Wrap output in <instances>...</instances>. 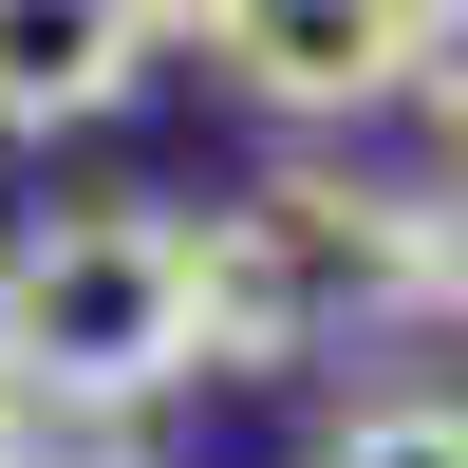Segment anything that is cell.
Here are the masks:
<instances>
[{
    "label": "cell",
    "instance_id": "obj_9",
    "mask_svg": "<svg viewBox=\"0 0 468 468\" xmlns=\"http://www.w3.org/2000/svg\"><path fill=\"white\" fill-rule=\"evenodd\" d=\"M150 19H169V37H207V19H225V0H150Z\"/></svg>",
    "mask_w": 468,
    "mask_h": 468
},
{
    "label": "cell",
    "instance_id": "obj_2",
    "mask_svg": "<svg viewBox=\"0 0 468 468\" xmlns=\"http://www.w3.org/2000/svg\"><path fill=\"white\" fill-rule=\"evenodd\" d=\"M207 375H319L356 337H412V187L375 169H262L187 225Z\"/></svg>",
    "mask_w": 468,
    "mask_h": 468
},
{
    "label": "cell",
    "instance_id": "obj_3",
    "mask_svg": "<svg viewBox=\"0 0 468 468\" xmlns=\"http://www.w3.org/2000/svg\"><path fill=\"white\" fill-rule=\"evenodd\" d=\"M207 57H225V94L282 112V132H356V112L412 94V0H225Z\"/></svg>",
    "mask_w": 468,
    "mask_h": 468
},
{
    "label": "cell",
    "instance_id": "obj_8",
    "mask_svg": "<svg viewBox=\"0 0 468 468\" xmlns=\"http://www.w3.org/2000/svg\"><path fill=\"white\" fill-rule=\"evenodd\" d=\"M0 468H37V394H19V375H0Z\"/></svg>",
    "mask_w": 468,
    "mask_h": 468
},
{
    "label": "cell",
    "instance_id": "obj_7",
    "mask_svg": "<svg viewBox=\"0 0 468 468\" xmlns=\"http://www.w3.org/2000/svg\"><path fill=\"white\" fill-rule=\"evenodd\" d=\"M412 112L468 150V0H412Z\"/></svg>",
    "mask_w": 468,
    "mask_h": 468
},
{
    "label": "cell",
    "instance_id": "obj_4",
    "mask_svg": "<svg viewBox=\"0 0 468 468\" xmlns=\"http://www.w3.org/2000/svg\"><path fill=\"white\" fill-rule=\"evenodd\" d=\"M169 19L150 0H0V132H94L150 94Z\"/></svg>",
    "mask_w": 468,
    "mask_h": 468
},
{
    "label": "cell",
    "instance_id": "obj_1",
    "mask_svg": "<svg viewBox=\"0 0 468 468\" xmlns=\"http://www.w3.org/2000/svg\"><path fill=\"white\" fill-rule=\"evenodd\" d=\"M0 375L37 412H169L207 375L187 207H19L0 225Z\"/></svg>",
    "mask_w": 468,
    "mask_h": 468
},
{
    "label": "cell",
    "instance_id": "obj_5",
    "mask_svg": "<svg viewBox=\"0 0 468 468\" xmlns=\"http://www.w3.org/2000/svg\"><path fill=\"white\" fill-rule=\"evenodd\" d=\"M300 468H468V394H356V412H319Z\"/></svg>",
    "mask_w": 468,
    "mask_h": 468
},
{
    "label": "cell",
    "instance_id": "obj_6",
    "mask_svg": "<svg viewBox=\"0 0 468 468\" xmlns=\"http://www.w3.org/2000/svg\"><path fill=\"white\" fill-rule=\"evenodd\" d=\"M412 337H468V169L412 187Z\"/></svg>",
    "mask_w": 468,
    "mask_h": 468
}]
</instances>
